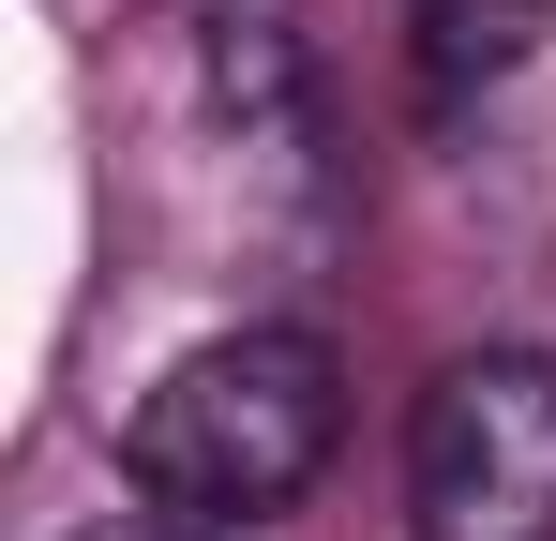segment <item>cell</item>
<instances>
[{
  "instance_id": "3",
  "label": "cell",
  "mask_w": 556,
  "mask_h": 541,
  "mask_svg": "<svg viewBox=\"0 0 556 541\" xmlns=\"http://www.w3.org/2000/svg\"><path fill=\"white\" fill-rule=\"evenodd\" d=\"M406 15H421V76H437V90L511 76V61L556 30V0H406Z\"/></svg>"
},
{
  "instance_id": "1",
  "label": "cell",
  "mask_w": 556,
  "mask_h": 541,
  "mask_svg": "<svg viewBox=\"0 0 556 541\" xmlns=\"http://www.w3.org/2000/svg\"><path fill=\"white\" fill-rule=\"evenodd\" d=\"M331 437H346L331 347L316 331H226V347H195V361L151 376L121 466H136V496H166L195 527H256V512H286L331 466Z\"/></svg>"
},
{
  "instance_id": "2",
  "label": "cell",
  "mask_w": 556,
  "mask_h": 541,
  "mask_svg": "<svg viewBox=\"0 0 556 541\" xmlns=\"http://www.w3.org/2000/svg\"><path fill=\"white\" fill-rule=\"evenodd\" d=\"M406 541H556V361L466 347L406 422Z\"/></svg>"
},
{
  "instance_id": "4",
  "label": "cell",
  "mask_w": 556,
  "mask_h": 541,
  "mask_svg": "<svg viewBox=\"0 0 556 541\" xmlns=\"http://www.w3.org/2000/svg\"><path fill=\"white\" fill-rule=\"evenodd\" d=\"M76 541H211V527H195V512H166V496H151V512H105V527H76Z\"/></svg>"
}]
</instances>
